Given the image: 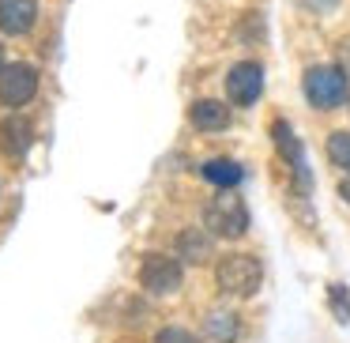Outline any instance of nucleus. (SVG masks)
I'll return each mask as SVG.
<instances>
[{
    "mask_svg": "<svg viewBox=\"0 0 350 343\" xmlns=\"http://www.w3.org/2000/svg\"><path fill=\"white\" fill-rule=\"evenodd\" d=\"M215 283L230 298H252L264 283V268L252 253H230L215 264Z\"/></svg>",
    "mask_w": 350,
    "mask_h": 343,
    "instance_id": "f257e3e1",
    "label": "nucleus"
},
{
    "mask_svg": "<svg viewBox=\"0 0 350 343\" xmlns=\"http://www.w3.org/2000/svg\"><path fill=\"white\" fill-rule=\"evenodd\" d=\"M204 227L211 230L215 238H226V242H237V238H245V230H249V207H245V200L237 196L234 189H222L219 196L207 204L204 212Z\"/></svg>",
    "mask_w": 350,
    "mask_h": 343,
    "instance_id": "f03ea898",
    "label": "nucleus"
},
{
    "mask_svg": "<svg viewBox=\"0 0 350 343\" xmlns=\"http://www.w3.org/2000/svg\"><path fill=\"white\" fill-rule=\"evenodd\" d=\"M305 99H309V106L317 110H339L342 102H347V72L335 68V64H312L309 72H305Z\"/></svg>",
    "mask_w": 350,
    "mask_h": 343,
    "instance_id": "7ed1b4c3",
    "label": "nucleus"
},
{
    "mask_svg": "<svg viewBox=\"0 0 350 343\" xmlns=\"http://www.w3.org/2000/svg\"><path fill=\"white\" fill-rule=\"evenodd\" d=\"M38 94V68L34 64H4L0 68V106H8V110H19L27 106V102Z\"/></svg>",
    "mask_w": 350,
    "mask_h": 343,
    "instance_id": "20e7f679",
    "label": "nucleus"
},
{
    "mask_svg": "<svg viewBox=\"0 0 350 343\" xmlns=\"http://www.w3.org/2000/svg\"><path fill=\"white\" fill-rule=\"evenodd\" d=\"M181 264L166 253H147L144 264H139V287L147 294H174V290H181Z\"/></svg>",
    "mask_w": 350,
    "mask_h": 343,
    "instance_id": "39448f33",
    "label": "nucleus"
},
{
    "mask_svg": "<svg viewBox=\"0 0 350 343\" xmlns=\"http://www.w3.org/2000/svg\"><path fill=\"white\" fill-rule=\"evenodd\" d=\"M264 94V68L256 61H237L226 72V99L234 106H252Z\"/></svg>",
    "mask_w": 350,
    "mask_h": 343,
    "instance_id": "423d86ee",
    "label": "nucleus"
},
{
    "mask_svg": "<svg viewBox=\"0 0 350 343\" xmlns=\"http://www.w3.org/2000/svg\"><path fill=\"white\" fill-rule=\"evenodd\" d=\"M38 23V0H0V34L23 38Z\"/></svg>",
    "mask_w": 350,
    "mask_h": 343,
    "instance_id": "0eeeda50",
    "label": "nucleus"
},
{
    "mask_svg": "<svg viewBox=\"0 0 350 343\" xmlns=\"http://www.w3.org/2000/svg\"><path fill=\"white\" fill-rule=\"evenodd\" d=\"M31 147H34V125L27 117L12 114L0 121V151L8 155V159H23Z\"/></svg>",
    "mask_w": 350,
    "mask_h": 343,
    "instance_id": "6e6552de",
    "label": "nucleus"
},
{
    "mask_svg": "<svg viewBox=\"0 0 350 343\" xmlns=\"http://www.w3.org/2000/svg\"><path fill=\"white\" fill-rule=\"evenodd\" d=\"M271 136H275L279 155L290 162V170L297 174V185H301V189H309V162H305V151H301V144H297L294 129H290L286 121H275L271 125Z\"/></svg>",
    "mask_w": 350,
    "mask_h": 343,
    "instance_id": "1a4fd4ad",
    "label": "nucleus"
},
{
    "mask_svg": "<svg viewBox=\"0 0 350 343\" xmlns=\"http://www.w3.org/2000/svg\"><path fill=\"white\" fill-rule=\"evenodd\" d=\"M189 125L200 132H222L230 129V106L219 99H196L189 106Z\"/></svg>",
    "mask_w": 350,
    "mask_h": 343,
    "instance_id": "9d476101",
    "label": "nucleus"
},
{
    "mask_svg": "<svg viewBox=\"0 0 350 343\" xmlns=\"http://www.w3.org/2000/svg\"><path fill=\"white\" fill-rule=\"evenodd\" d=\"M211 230H200V227H189V230H181L177 234V257L181 260H189V264H200V260H207L211 257Z\"/></svg>",
    "mask_w": 350,
    "mask_h": 343,
    "instance_id": "9b49d317",
    "label": "nucleus"
},
{
    "mask_svg": "<svg viewBox=\"0 0 350 343\" xmlns=\"http://www.w3.org/2000/svg\"><path fill=\"white\" fill-rule=\"evenodd\" d=\"M200 174H204V181L219 185V189H234V185L245 177V170L237 166L234 159H211V162H204V166H200Z\"/></svg>",
    "mask_w": 350,
    "mask_h": 343,
    "instance_id": "f8f14e48",
    "label": "nucleus"
},
{
    "mask_svg": "<svg viewBox=\"0 0 350 343\" xmlns=\"http://www.w3.org/2000/svg\"><path fill=\"white\" fill-rule=\"evenodd\" d=\"M327 159H332V166H339L342 174H350V132H332L327 136Z\"/></svg>",
    "mask_w": 350,
    "mask_h": 343,
    "instance_id": "ddd939ff",
    "label": "nucleus"
},
{
    "mask_svg": "<svg viewBox=\"0 0 350 343\" xmlns=\"http://www.w3.org/2000/svg\"><path fill=\"white\" fill-rule=\"evenodd\" d=\"M207 328L215 332V340H234L237 335L234 313H211V317H207Z\"/></svg>",
    "mask_w": 350,
    "mask_h": 343,
    "instance_id": "4468645a",
    "label": "nucleus"
},
{
    "mask_svg": "<svg viewBox=\"0 0 350 343\" xmlns=\"http://www.w3.org/2000/svg\"><path fill=\"white\" fill-rule=\"evenodd\" d=\"M154 343H200V340L189 332V328H177V325H170V328H162V332L154 335Z\"/></svg>",
    "mask_w": 350,
    "mask_h": 343,
    "instance_id": "2eb2a0df",
    "label": "nucleus"
},
{
    "mask_svg": "<svg viewBox=\"0 0 350 343\" xmlns=\"http://www.w3.org/2000/svg\"><path fill=\"white\" fill-rule=\"evenodd\" d=\"M332 302H335V309L342 313V320H350V298L342 294V287H332Z\"/></svg>",
    "mask_w": 350,
    "mask_h": 343,
    "instance_id": "dca6fc26",
    "label": "nucleus"
},
{
    "mask_svg": "<svg viewBox=\"0 0 350 343\" xmlns=\"http://www.w3.org/2000/svg\"><path fill=\"white\" fill-rule=\"evenodd\" d=\"M339 196H342V200H347V204H350V181H342V185H339Z\"/></svg>",
    "mask_w": 350,
    "mask_h": 343,
    "instance_id": "f3484780",
    "label": "nucleus"
},
{
    "mask_svg": "<svg viewBox=\"0 0 350 343\" xmlns=\"http://www.w3.org/2000/svg\"><path fill=\"white\" fill-rule=\"evenodd\" d=\"M0 68H4V46H0Z\"/></svg>",
    "mask_w": 350,
    "mask_h": 343,
    "instance_id": "a211bd4d",
    "label": "nucleus"
}]
</instances>
